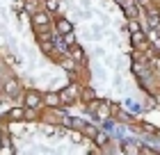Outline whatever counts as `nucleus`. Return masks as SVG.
I'll list each match as a JSON object with an SVG mask.
<instances>
[{
	"instance_id": "nucleus-19",
	"label": "nucleus",
	"mask_w": 160,
	"mask_h": 155,
	"mask_svg": "<svg viewBox=\"0 0 160 155\" xmlns=\"http://www.w3.org/2000/svg\"><path fill=\"white\" fill-rule=\"evenodd\" d=\"M41 130L46 132V135H55V132H57V128H55V125H41Z\"/></svg>"
},
{
	"instance_id": "nucleus-11",
	"label": "nucleus",
	"mask_w": 160,
	"mask_h": 155,
	"mask_svg": "<svg viewBox=\"0 0 160 155\" xmlns=\"http://www.w3.org/2000/svg\"><path fill=\"white\" fill-rule=\"evenodd\" d=\"M96 98V91L92 89V87H80V100H94Z\"/></svg>"
},
{
	"instance_id": "nucleus-6",
	"label": "nucleus",
	"mask_w": 160,
	"mask_h": 155,
	"mask_svg": "<svg viewBox=\"0 0 160 155\" xmlns=\"http://www.w3.org/2000/svg\"><path fill=\"white\" fill-rule=\"evenodd\" d=\"M43 98V107H60L62 105V98H60V91H48V94H41Z\"/></svg>"
},
{
	"instance_id": "nucleus-8",
	"label": "nucleus",
	"mask_w": 160,
	"mask_h": 155,
	"mask_svg": "<svg viewBox=\"0 0 160 155\" xmlns=\"http://www.w3.org/2000/svg\"><path fill=\"white\" fill-rule=\"evenodd\" d=\"M73 30V25H71V21H67V18H55V32L57 34H67V32H71Z\"/></svg>"
},
{
	"instance_id": "nucleus-18",
	"label": "nucleus",
	"mask_w": 160,
	"mask_h": 155,
	"mask_svg": "<svg viewBox=\"0 0 160 155\" xmlns=\"http://www.w3.org/2000/svg\"><path fill=\"white\" fill-rule=\"evenodd\" d=\"M128 30L130 32H137V30H140V23H137L135 18H128Z\"/></svg>"
},
{
	"instance_id": "nucleus-4",
	"label": "nucleus",
	"mask_w": 160,
	"mask_h": 155,
	"mask_svg": "<svg viewBox=\"0 0 160 155\" xmlns=\"http://www.w3.org/2000/svg\"><path fill=\"white\" fill-rule=\"evenodd\" d=\"M2 91L7 94V96H12V98H18V96H21V91H23V87H21V82H18V80L16 78H7L5 80V82H2Z\"/></svg>"
},
{
	"instance_id": "nucleus-12",
	"label": "nucleus",
	"mask_w": 160,
	"mask_h": 155,
	"mask_svg": "<svg viewBox=\"0 0 160 155\" xmlns=\"http://www.w3.org/2000/svg\"><path fill=\"white\" fill-rule=\"evenodd\" d=\"M121 151H123V153H133V155H135V153H140V144H135V142H130V139H128V142H123V144H121Z\"/></svg>"
},
{
	"instance_id": "nucleus-16",
	"label": "nucleus",
	"mask_w": 160,
	"mask_h": 155,
	"mask_svg": "<svg viewBox=\"0 0 160 155\" xmlns=\"http://www.w3.org/2000/svg\"><path fill=\"white\" fill-rule=\"evenodd\" d=\"M94 142H96V144H101V146H103V144H108V135H105V132H96V137H94Z\"/></svg>"
},
{
	"instance_id": "nucleus-13",
	"label": "nucleus",
	"mask_w": 160,
	"mask_h": 155,
	"mask_svg": "<svg viewBox=\"0 0 160 155\" xmlns=\"http://www.w3.org/2000/svg\"><path fill=\"white\" fill-rule=\"evenodd\" d=\"M43 9L50 12V14H55L57 9H60V0H43Z\"/></svg>"
},
{
	"instance_id": "nucleus-2",
	"label": "nucleus",
	"mask_w": 160,
	"mask_h": 155,
	"mask_svg": "<svg viewBox=\"0 0 160 155\" xmlns=\"http://www.w3.org/2000/svg\"><path fill=\"white\" fill-rule=\"evenodd\" d=\"M23 105L28 109H41L43 107V98H41V94L37 89H28L23 91Z\"/></svg>"
},
{
	"instance_id": "nucleus-3",
	"label": "nucleus",
	"mask_w": 160,
	"mask_h": 155,
	"mask_svg": "<svg viewBox=\"0 0 160 155\" xmlns=\"http://www.w3.org/2000/svg\"><path fill=\"white\" fill-rule=\"evenodd\" d=\"M50 16H53V14L41 7V9H37L34 14H30V23H32V27H48L50 25Z\"/></svg>"
},
{
	"instance_id": "nucleus-7",
	"label": "nucleus",
	"mask_w": 160,
	"mask_h": 155,
	"mask_svg": "<svg viewBox=\"0 0 160 155\" xmlns=\"http://www.w3.org/2000/svg\"><path fill=\"white\" fill-rule=\"evenodd\" d=\"M69 57L73 62H78V64H85L87 62V57H85V50L78 46V43H73V46H69Z\"/></svg>"
},
{
	"instance_id": "nucleus-5",
	"label": "nucleus",
	"mask_w": 160,
	"mask_h": 155,
	"mask_svg": "<svg viewBox=\"0 0 160 155\" xmlns=\"http://www.w3.org/2000/svg\"><path fill=\"white\" fill-rule=\"evenodd\" d=\"M5 119H7V123H9V121H25L28 119V107L25 105L9 107V109H7V114H5Z\"/></svg>"
},
{
	"instance_id": "nucleus-1",
	"label": "nucleus",
	"mask_w": 160,
	"mask_h": 155,
	"mask_svg": "<svg viewBox=\"0 0 160 155\" xmlns=\"http://www.w3.org/2000/svg\"><path fill=\"white\" fill-rule=\"evenodd\" d=\"M60 98H62V105H76V103H80V87L76 82H69L64 89L60 91Z\"/></svg>"
},
{
	"instance_id": "nucleus-20",
	"label": "nucleus",
	"mask_w": 160,
	"mask_h": 155,
	"mask_svg": "<svg viewBox=\"0 0 160 155\" xmlns=\"http://www.w3.org/2000/svg\"><path fill=\"white\" fill-rule=\"evenodd\" d=\"M114 2H117V5H123V2H126V0H114Z\"/></svg>"
},
{
	"instance_id": "nucleus-15",
	"label": "nucleus",
	"mask_w": 160,
	"mask_h": 155,
	"mask_svg": "<svg viewBox=\"0 0 160 155\" xmlns=\"http://www.w3.org/2000/svg\"><path fill=\"white\" fill-rule=\"evenodd\" d=\"M37 9H41L39 0H25V12H30V14H34Z\"/></svg>"
},
{
	"instance_id": "nucleus-17",
	"label": "nucleus",
	"mask_w": 160,
	"mask_h": 155,
	"mask_svg": "<svg viewBox=\"0 0 160 155\" xmlns=\"http://www.w3.org/2000/svg\"><path fill=\"white\" fill-rule=\"evenodd\" d=\"M140 128L147 130V132H153V135H158V128H153V125H149V123H144V121H140Z\"/></svg>"
},
{
	"instance_id": "nucleus-10",
	"label": "nucleus",
	"mask_w": 160,
	"mask_h": 155,
	"mask_svg": "<svg viewBox=\"0 0 160 155\" xmlns=\"http://www.w3.org/2000/svg\"><path fill=\"white\" fill-rule=\"evenodd\" d=\"M121 7L126 9V16H128V18H135V16H137V2H135V0H126Z\"/></svg>"
},
{
	"instance_id": "nucleus-9",
	"label": "nucleus",
	"mask_w": 160,
	"mask_h": 155,
	"mask_svg": "<svg viewBox=\"0 0 160 155\" xmlns=\"http://www.w3.org/2000/svg\"><path fill=\"white\" fill-rule=\"evenodd\" d=\"M80 130H82L85 139H94V137H96V132H98V128H96V125H92V123H82V125H80Z\"/></svg>"
},
{
	"instance_id": "nucleus-14",
	"label": "nucleus",
	"mask_w": 160,
	"mask_h": 155,
	"mask_svg": "<svg viewBox=\"0 0 160 155\" xmlns=\"http://www.w3.org/2000/svg\"><path fill=\"white\" fill-rule=\"evenodd\" d=\"M73 43H76V34H73V30L67 32V34H62V46H73Z\"/></svg>"
}]
</instances>
